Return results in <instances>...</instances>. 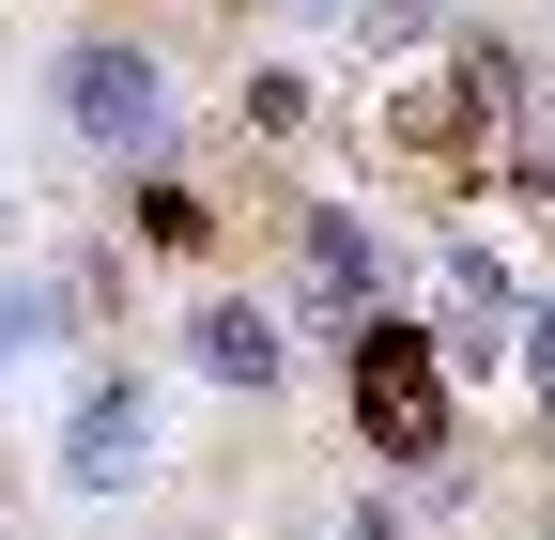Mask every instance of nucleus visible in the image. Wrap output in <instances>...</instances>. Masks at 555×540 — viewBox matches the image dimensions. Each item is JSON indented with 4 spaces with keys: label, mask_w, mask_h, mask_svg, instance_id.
Listing matches in <instances>:
<instances>
[{
    "label": "nucleus",
    "mask_w": 555,
    "mask_h": 540,
    "mask_svg": "<svg viewBox=\"0 0 555 540\" xmlns=\"http://www.w3.org/2000/svg\"><path fill=\"white\" fill-rule=\"evenodd\" d=\"M47 93H62V124H78L93 155H124V170H155V155H170V62H155V47H124V31H78Z\"/></svg>",
    "instance_id": "1"
},
{
    "label": "nucleus",
    "mask_w": 555,
    "mask_h": 540,
    "mask_svg": "<svg viewBox=\"0 0 555 540\" xmlns=\"http://www.w3.org/2000/svg\"><path fill=\"white\" fill-rule=\"evenodd\" d=\"M339 386H356V433H371L386 463H448V371H433L416 324H356Z\"/></svg>",
    "instance_id": "2"
},
{
    "label": "nucleus",
    "mask_w": 555,
    "mask_h": 540,
    "mask_svg": "<svg viewBox=\"0 0 555 540\" xmlns=\"http://www.w3.org/2000/svg\"><path fill=\"white\" fill-rule=\"evenodd\" d=\"M139 463H155V401L108 371V386L78 401V433H62V479H78V494H139Z\"/></svg>",
    "instance_id": "3"
},
{
    "label": "nucleus",
    "mask_w": 555,
    "mask_h": 540,
    "mask_svg": "<svg viewBox=\"0 0 555 540\" xmlns=\"http://www.w3.org/2000/svg\"><path fill=\"white\" fill-rule=\"evenodd\" d=\"M294 247H309V309H324V324H371V294H386V232L339 217V201H309Z\"/></svg>",
    "instance_id": "4"
},
{
    "label": "nucleus",
    "mask_w": 555,
    "mask_h": 540,
    "mask_svg": "<svg viewBox=\"0 0 555 540\" xmlns=\"http://www.w3.org/2000/svg\"><path fill=\"white\" fill-rule=\"evenodd\" d=\"M185 356L217 371V386H278V371H294V340H278V309H262V294H217V309L185 324Z\"/></svg>",
    "instance_id": "5"
},
{
    "label": "nucleus",
    "mask_w": 555,
    "mask_h": 540,
    "mask_svg": "<svg viewBox=\"0 0 555 540\" xmlns=\"http://www.w3.org/2000/svg\"><path fill=\"white\" fill-rule=\"evenodd\" d=\"M139 232H155V247H217V201L155 170V185H139Z\"/></svg>",
    "instance_id": "6"
},
{
    "label": "nucleus",
    "mask_w": 555,
    "mask_h": 540,
    "mask_svg": "<svg viewBox=\"0 0 555 540\" xmlns=\"http://www.w3.org/2000/svg\"><path fill=\"white\" fill-rule=\"evenodd\" d=\"M525 371H540V401H555V309H525Z\"/></svg>",
    "instance_id": "7"
}]
</instances>
